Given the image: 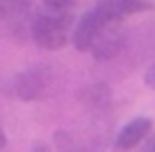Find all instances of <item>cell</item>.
I'll use <instances>...</instances> for the list:
<instances>
[{
  "label": "cell",
  "mask_w": 155,
  "mask_h": 152,
  "mask_svg": "<svg viewBox=\"0 0 155 152\" xmlns=\"http://www.w3.org/2000/svg\"><path fill=\"white\" fill-rule=\"evenodd\" d=\"M73 27L75 23H73L71 11H44L34 16L30 25V34L39 48L57 52L73 36Z\"/></svg>",
  "instance_id": "6da1fadb"
},
{
  "label": "cell",
  "mask_w": 155,
  "mask_h": 152,
  "mask_svg": "<svg viewBox=\"0 0 155 152\" xmlns=\"http://www.w3.org/2000/svg\"><path fill=\"white\" fill-rule=\"evenodd\" d=\"M59 75L48 64H34L21 71L12 82V93L21 102H39L46 100L55 89H57Z\"/></svg>",
  "instance_id": "7a4b0ae2"
},
{
  "label": "cell",
  "mask_w": 155,
  "mask_h": 152,
  "mask_svg": "<svg viewBox=\"0 0 155 152\" xmlns=\"http://www.w3.org/2000/svg\"><path fill=\"white\" fill-rule=\"evenodd\" d=\"M128 43V32L121 23H107L105 27L101 30V34L96 36L91 50L89 52L94 55L96 62H110V59L119 57L123 52V48Z\"/></svg>",
  "instance_id": "3957f363"
},
{
  "label": "cell",
  "mask_w": 155,
  "mask_h": 152,
  "mask_svg": "<svg viewBox=\"0 0 155 152\" xmlns=\"http://www.w3.org/2000/svg\"><path fill=\"white\" fill-rule=\"evenodd\" d=\"M105 25H107V21L103 18V14L96 7L87 9L80 16V21L75 23V27H73V36H71L73 48L80 50V52H89L94 41H96V36L101 34V30L105 27Z\"/></svg>",
  "instance_id": "277c9868"
},
{
  "label": "cell",
  "mask_w": 155,
  "mask_h": 152,
  "mask_svg": "<svg viewBox=\"0 0 155 152\" xmlns=\"http://www.w3.org/2000/svg\"><path fill=\"white\" fill-rule=\"evenodd\" d=\"M94 7L103 14L107 23H123L135 14L150 11L153 2H148V0H98Z\"/></svg>",
  "instance_id": "5b68a950"
},
{
  "label": "cell",
  "mask_w": 155,
  "mask_h": 152,
  "mask_svg": "<svg viewBox=\"0 0 155 152\" xmlns=\"http://www.w3.org/2000/svg\"><path fill=\"white\" fill-rule=\"evenodd\" d=\"M153 132V120L148 116H135L132 120H128L114 136V147L119 152H128L135 150L146 136H150Z\"/></svg>",
  "instance_id": "8992f818"
},
{
  "label": "cell",
  "mask_w": 155,
  "mask_h": 152,
  "mask_svg": "<svg viewBox=\"0 0 155 152\" xmlns=\"http://www.w3.org/2000/svg\"><path fill=\"white\" fill-rule=\"evenodd\" d=\"M32 5V0H0V21H9L25 14Z\"/></svg>",
  "instance_id": "52a82bcc"
},
{
  "label": "cell",
  "mask_w": 155,
  "mask_h": 152,
  "mask_svg": "<svg viewBox=\"0 0 155 152\" xmlns=\"http://www.w3.org/2000/svg\"><path fill=\"white\" fill-rule=\"evenodd\" d=\"M110 100V89L105 84H91L82 91V102L91 107H101Z\"/></svg>",
  "instance_id": "ba28073f"
},
{
  "label": "cell",
  "mask_w": 155,
  "mask_h": 152,
  "mask_svg": "<svg viewBox=\"0 0 155 152\" xmlns=\"http://www.w3.org/2000/svg\"><path fill=\"white\" fill-rule=\"evenodd\" d=\"M75 0H44V5L48 11H68Z\"/></svg>",
  "instance_id": "9c48e42d"
},
{
  "label": "cell",
  "mask_w": 155,
  "mask_h": 152,
  "mask_svg": "<svg viewBox=\"0 0 155 152\" xmlns=\"http://www.w3.org/2000/svg\"><path fill=\"white\" fill-rule=\"evenodd\" d=\"M144 84L148 86L150 91H155V62L146 68V73H144Z\"/></svg>",
  "instance_id": "30bf717a"
},
{
  "label": "cell",
  "mask_w": 155,
  "mask_h": 152,
  "mask_svg": "<svg viewBox=\"0 0 155 152\" xmlns=\"http://www.w3.org/2000/svg\"><path fill=\"white\" fill-rule=\"evenodd\" d=\"M30 152H50V147L46 145V143H37V145H32Z\"/></svg>",
  "instance_id": "8fae6325"
},
{
  "label": "cell",
  "mask_w": 155,
  "mask_h": 152,
  "mask_svg": "<svg viewBox=\"0 0 155 152\" xmlns=\"http://www.w3.org/2000/svg\"><path fill=\"white\" fill-rule=\"evenodd\" d=\"M144 152H155V134L148 138V143L144 145Z\"/></svg>",
  "instance_id": "7c38bea8"
},
{
  "label": "cell",
  "mask_w": 155,
  "mask_h": 152,
  "mask_svg": "<svg viewBox=\"0 0 155 152\" xmlns=\"http://www.w3.org/2000/svg\"><path fill=\"white\" fill-rule=\"evenodd\" d=\"M7 145V136H5V132H2V127H0V150Z\"/></svg>",
  "instance_id": "4fadbf2b"
}]
</instances>
